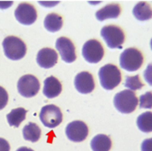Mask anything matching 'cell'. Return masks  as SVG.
Returning a JSON list of instances; mask_svg holds the SVG:
<instances>
[{
  "mask_svg": "<svg viewBox=\"0 0 152 151\" xmlns=\"http://www.w3.org/2000/svg\"><path fill=\"white\" fill-rule=\"evenodd\" d=\"M100 84L104 89L111 90L119 85L122 79L121 73L116 65L108 64L99 70Z\"/></svg>",
  "mask_w": 152,
  "mask_h": 151,
  "instance_id": "6da1fadb",
  "label": "cell"
},
{
  "mask_svg": "<svg viewBox=\"0 0 152 151\" xmlns=\"http://www.w3.org/2000/svg\"><path fill=\"white\" fill-rule=\"evenodd\" d=\"M137 104V97L132 90H124L117 93L114 96V107L121 113L128 114L134 112Z\"/></svg>",
  "mask_w": 152,
  "mask_h": 151,
  "instance_id": "7a4b0ae2",
  "label": "cell"
},
{
  "mask_svg": "<svg viewBox=\"0 0 152 151\" xmlns=\"http://www.w3.org/2000/svg\"><path fill=\"white\" fill-rule=\"evenodd\" d=\"M6 57L11 60H19L25 56L27 47L21 38L13 36L6 37L2 42Z\"/></svg>",
  "mask_w": 152,
  "mask_h": 151,
  "instance_id": "3957f363",
  "label": "cell"
},
{
  "mask_svg": "<svg viewBox=\"0 0 152 151\" xmlns=\"http://www.w3.org/2000/svg\"><path fill=\"white\" fill-rule=\"evenodd\" d=\"M142 63L143 56L142 53L134 47L126 49L120 55V67L129 72H134L139 70Z\"/></svg>",
  "mask_w": 152,
  "mask_h": 151,
  "instance_id": "277c9868",
  "label": "cell"
},
{
  "mask_svg": "<svg viewBox=\"0 0 152 151\" xmlns=\"http://www.w3.org/2000/svg\"><path fill=\"white\" fill-rule=\"evenodd\" d=\"M101 36L111 49L122 48L125 35L121 28L116 25H107L101 30Z\"/></svg>",
  "mask_w": 152,
  "mask_h": 151,
  "instance_id": "5b68a950",
  "label": "cell"
},
{
  "mask_svg": "<svg viewBox=\"0 0 152 151\" xmlns=\"http://www.w3.org/2000/svg\"><path fill=\"white\" fill-rule=\"evenodd\" d=\"M39 118L44 126L48 128H54L62 121V113L56 105H48L42 108Z\"/></svg>",
  "mask_w": 152,
  "mask_h": 151,
  "instance_id": "8992f818",
  "label": "cell"
},
{
  "mask_svg": "<svg viewBox=\"0 0 152 151\" xmlns=\"http://www.w3.org/2000/svg\"><path fill=\"white\" fill-rule=\"evenodd\" d=\"M82 54L83 58L88 63H98L102 60L104 56L103 47L96 39H90L83 45Z\"/></svg>",
  "mask_w": 152,
  "mask_h": 151,
  "instance_id": "52a82bcc",
  "label": "cell"
},
{
  "mask_svg": "<svg viewBox=\"0 0 152 151\" xmlns=\"http://www.w3.org/2000/svg\"><path fill=\"white\" fill-rule=\"evenodd\" d=\"M17 89L19 94L25 98H31L36 96L40 89L38 78L31 74L23 76L19 79Z\"/></svg>",
  "mask_w": 152,
  "mask_h": 151,
  "instance_id": "ba28073f",
  "label": "cell"
},
{
  "mask_svg": "<svg viewBox=\"0 0 152 151\" xmlns=\"http://www.w3.org/2000/svg\"><path fill=\"white\" fill-rule=\"evenodd\" d=\"M15 17L20 24L31 25L35 22L37 18V13L35 7L31 4L23 2L18 5L15 10Z\"/></svg>",
  "mask_w": 152,
  "mask_h": 151,
  "instance_id": "9c48e42d",
  "label": "cell"
},
{
  "mask_svg": "<svg viewBox=\"0 0 152 151\" xmlns=\"http://www.w3.org/2000/svg\"><path fill=\"white\" fill-rule=\"evenodd\" d=\"M65 133L69 140L74 142H81L87 138L88 127L83 121H74L67 125Z\"/></svg>",
  "mask_w": 152,
  "mask_h": 151,
  "instance_id": "30bf717a",
  "label": "cell"
},
{
  "mask_svg": "<svg viewBox=\"0 0 152 151\" xmlns=\"http://www.w3.org/2000/svg\"><path fill=\"white\" fill-rule=\"evenodd\" d=\"M56 47L59 51L62 59L66 63H72L77 59L74 44L68 38L60 37L57 38Z\"/></svg>",
  "mask_w": 152,
  "mask_h": 151,
  "instance_id": "8fae6325",
  "label": "cell"
},
{
  "mask_svg": "<svg viewBox=\"0 0 152 151\" xmlns=\"http://www.w3.org/2000/svg\"><path fill=\"white\" fill-rule=\"evenodd\" d=\"M74 85L77 91L83 94L91 93L95 87L93 76L87 71L77 74L74 79Z\"/></svg>",
  "mask_w": 152,
  "mask_h": 151,
  "instance_id": "7c38bea8",
  "label": "cell"
},
{
  "mask_svg": "<svg viewBox=\"0 0 152 151\" xmlns=\"http://www.w3.org/2000/svg\"><path fill=\"white\" fill-rule=\"evenodd\" d=\"M58 55L53 49L45 47L37 53V62L41 68L45 69L53 68L57 63Z\"/></svg>",
  "mask_w": 152,
  "mask_h": 151,
  "instance_id": "4fadbf2b",
  "label": "cell"
},
{
  "mask_svg": "<svg viewBox=\"0 0 152 151\" xmlns=\"http://www.w3.org/2000/svg\"><path fill=\"white\" fill-rule=\"evenodd\" d=\"M62 92V84L56 77L49 76L44 81L43 94L48 99H53L59 96Z\"/></svg>",
  "mask_w": 152,
  "mask_h": 151,
  "instance_id": "5bb4252c",
  "label": "cell"
},
{
  "mask_svg": "<svg viewBox=\"0 0 152 151\" xmlns=\"http://www.w3.org/2000/svg\"><path fill=\"white\" fill-rule=\"evenodd\" d=\"M120 7L117 4H107L96 13V18L100 22L108 19H117L120 14Z\"/></svg>",
  "mask_w": 152,
  "mask_h": 151,
  "instance_id": "9a60e30c",
  "label": "cell"
},
{
  "mask_svg": "<svg viewBox=\"0 0 152 151\" xmlns=\"http://www.w3.org/2000/svg\"><path fill=\"white\" fill-rule=\"evenodd\" d=\"M134 17L139 21H147L152 18V8L148 3L140 1L133 9Z\"/></svg>",
  "mask_w": 152,
  "mask_h": 151,
  "instance_id": "2e32d148",
  "label": "cell"
},
{
  "mask_svg": "<svg viewBox=\"0 0 152 151\" xmlns=\"http://www.w3.org/2000/svg\"><path fill=\"white\" fill-rule=\"evenodd\" d=\"M111 140L109 136L98 134L92 139L91 147L93 151H109L111 147Z\"/></svg>",
  "mask_w": 152,
  "mask_h": 151,
  "instance_id": "e0dca14e",
  "label": "cell"
},
{
  "mask_svg": "<svg viewBox=\"0 0 152 151\" xmlns=\"http://www.w3.org/2000/svg\"><path fill=\"white\" fill-rule=\"evenodd\" d=\"M62 18L57 13H49L45 16L44 20V26L48 31L55 33L59 31L62 28Z\"/></svg>",
  "mask_w": 152,
  "mask_h": 151,
  "instance_id": "ac0fdd59",
  "label": "cell"
},
{
  "mask_svg": "<svg viewBox=\"0 0 152 151\" xmlns=\"http://www.w3.org/2000/svg\"><path fill=\"white\" fill-rule=\"evenodd\" d=\"M22 134L25 140L37 142L41 136V129L36 123L29 122L24 127Z\"/></svg>",
  "mask_w": 152,
  "mask_h": 151,
  "instance_id": "d6986e66",
  "label": "cell"
},
{
  "mask_svg": "<svg viewBox=\"0 0 152 151\" xmlns=\"http://www.w3.org/2000/svg\"><path fill=\"white\" fill-rule=\"evenodd\" d=\"M27 110L22 107H18L13 109L7 115V119L8 124L11 127H18L21 123L25 119Z\"/></svg>",
  "mask_w": 152,
  "mask_h": 151,
  "instance_id": "ffe728a7",
  "label": "cell"
},
{
  "mask_svg": "<svg viewBox=\"0 0 152 151\" xmlns=\"http://www.w3.org/2000/svg\"><path fill=\"white\" fill-rule=\"evenodd\" d=\"M137 124L140 130L143 133L152 132V112L142 113L138 116Z\"/></svg>",
  "mask_w": 152,
  "mask_h": 151,
  "instance_id": "44dd1931",
  "label": "cell"
},
{
  "mask_svg": "<svg viewBox=\"0 0 152 151\" xmlns=\"http://www.w3.org/2000/svg\"><path fill=\"white\" fill-rule=\"evenodd\" d=\"M124 86L130 89V90H140L144 86L143 83L141 81L139 75L134 76H127L126 79Z\"/></svg>",
  "mask_w": 152,
  "mask_h": 151,
  "instance_id": "7402d4cb",
  "label": "cell"
},
{
  "mask_svg": "<svg viewBox=\"0 0 152 151\" xmlns=\"http://www.w3.org/2000/svg\"><path fill=\"white\" fill-rule=\"evenodd\" d=\"M140 107L144 109L152 108V92H146L140 97Z\"/></svg>",
  "mask_w": 152,
  "mask_h": 151,
  "instance_id": "603a6c76",
  "label": "cell"
},
{
  "mask_svg": "<svg viewBox=\"0 0 152 151\" xmlns=\"http://www.w3.org/2000/svg\"><path fill=\"white\" fill-rule=\"evenodd\" d=\"M8 102V94L4 87L0 86V110H2Z\"/></svg>",
  "mask_w": 152,
  "mask_h": 151,
  "instance_id": "cb8c5ba5",
  "label": "cell"
},
{
  "mask_svg": "<svg viewBox=\"0 0 152 151\" xmlns=\"http://www.w3.org/2000/svg\"><path fill=\"white\" fill-rule=\"evenodd\" d=\"M144 78L149 85L152 86V63H150L144 71Z\"/></svg>",
  "mask_w": 152,
  "mask_h": 151,
  "instance_id": "d4e9b609",
  "label": "cell"
},
{
  "mask_svg": "<svg viewBox=\"0 0 152 151\" xmlns=\"http://www.w3.org/2000/svg\"><path fill=\"white\" fill-rule=\"evenodd\" d=\"M142 151H152V138L146 139L142 142L141 145Z\"/></svg>",
  "mask_w": 152,
  "mask_h": 151,
  "instance_id": "484cf974",
  "label": "cell"
},
{
  "mask_svg": "<svg viewBox=\"0 0 152 151\" xmlns=\"http://www.w3.org/2000/svg\"><path fill=\"white\" fill-rule=\"evenodd\" d=\"M10 144L5 139L0 138V151H10Z\"/></svg>",
  "mask_w": 152,
  "mask_h": 151,
  "instance_id": "4316f807",
  "label": "cell"
},
{
  "mask_svg": "<svg viewBox=\"0 0 152 151\" xmlns=\"http://www.w3.org/2000/svg\"><path fill=\"white\" fill-rule=\"evenodd\" d=\"M16 151H34V150H33L31 149V148L26 147H22L19 148Z\"/></svg>",
  "mask_w": 152,
  "mask_h": 151,
  "instance_id": "83f0119b",
  "label": "cell"
},
{
  "mask_svg": "<svg viewBox=\"0 0 152 151\" xmlns=\"http://www.w3.org/2000/svg\"><path fill=\"white\" fill-rule=\"evenodd\" d=\"M150 45H151V48L152 50V38L151 39V41H150Z\"/></svg>",
  "mask_w": 152,
  "mask_h": 151,
  "instance_id": "f1b7e54d",
  "label": "cell"
}]
</instances>
